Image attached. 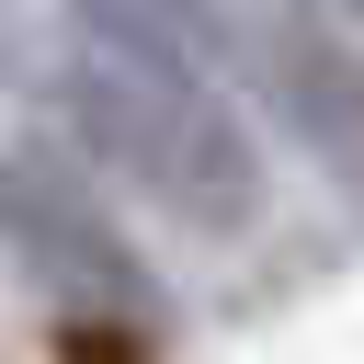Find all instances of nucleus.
I'll use <instances>...</instances> for the list:
<instances>
[{"label":"nucleus","mask_w":364,"mask_h":364,"mask_svg":"<svg viewBox=\"0 0 364 364\" xmlns=\"http://www.w3.org/2000/svg\"><path fill=\"white\" fill-rule=\"evenodd\" d=\"M330 34H364V0H330Z\"/></svg>","instance_id":"nucleus-5"},{"label":"nucleus","mask_w":364,"mask_h":364,"mask_svg":"<svg viewBox=\"0 0 364 364\" xmlns=\"http://www.w3.org/2000/svg\"><path fill=\"white\" fill-rule=\"evenodd\" d=\"M68 23L80 34H125V46H171L193 68H216L239 46V11L228 0H68Z\"/></svg>","instance_id":"nucleus-4"},{"label":"nucleus","mask_w":364,"mask_h":364,"mask_svg":"<svg viewBox=\"0 0 364 364\" xmlns=\"http://www.w3.org/2000/svg\"><path fill=\"white\" fill-rule=\"evenodd\" d=\"M68 136L91 171H114L136 205H159L193 239H239L262 228V136L250 114L216 91V68L171 57V46H125V34H68L57 68Z\"/></svg>","instance_id":"nucleus-1"},{"label":"nucleus","mask_w":364,"mask_h":364,"mask_svg":"<svg viewBox=\"0 0 364 364\" xmlns=\"http://www.w3.org/2000/svg\"><path fill=\"white\" fill-rule=\"evenodd\" d=\"M0 262L68 318H125V330L159 318V273L68 136H34V125L0 136Z\"/></svg>","instance_id":"nucleus-2"},{"label":"nucleus","mask_w":364,"mask_h":364,"mask_svg":"<svg viewBox=\"0 0 364 364\" xmlns=\"http://www.w3.org/2000/svg\"><path fill=\"white\" fill-rule=\"evenodd\" d=\"M239 46H250L262 102L296 125V148H307L330 182H364V68L341 57V34L307 23V11H284V23H262V34H239Z\"/></svg>","instance_id":"nucleus-3"}]
</instances>
